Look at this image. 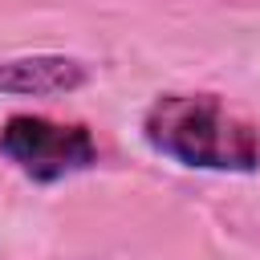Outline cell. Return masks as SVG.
I'll return each mask as SVG.
<instances>
[{
  "instance_id": "cell-1",
  "label": "cell",
  "mask_w": 260,
  "mask_h": 260,
  "mask_svg": "<svg viewBox=\"0 0 260 260\" xmlns=\"http://www.w3.org/2000/svg\"><path fill=\"white\" fill-rule=\"evenodd\" d=\"M146 142L199 171H256L260 130L211 93H162L142 118Z\"/></svg>"
},
{
  "instance_id": "cell-2",
  "label": "cell",
  "mask_w": 260,
  "mask_h": 260,
  "mask_svg": "<svg viewBox=\"0 0 260 260\" xmlns=\"http://www.w3.org/2000/svg\"><path fill=\"white\" fill-rule=\"evenodd\" d=\"M0 154L32 183H53L98 162V142L77 122H53L41 114H12L0 130Z\"/></svg>"
},
{
  "instance_id": "cell-3",
  "label": "cell",
  "mask_w": 260,
  "mask_h": 260,
  "mask_svg": "<svg viewBox=\"0 0 260 260\" xmlns=\"http://www.w3.org/2000/svg\"><path fill=\"white\" fill-rule=\"evenodd\" d=\"M85 81V69L69 57H28L0 65V89L8 93H61Z\"/></svg>"
}]
</instances>
